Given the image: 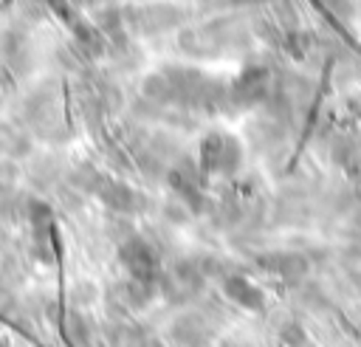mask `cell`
<instances>
[{
	"instance_id": "6da1fadb",
	"label": "cell",
	"mask_w": 361,
	"mask_h": 347,
	"mask_svg": "<svg viewBox=\"0 0 361 347\" xmlns=\"http://www.w3.org/2000/svg\"><path fill=\"white\" fill-rule=\"evenodd\" d=\"M200 161H203V166L209 172H228L234 166V161H237V147L226 135H209L203 141Z\"/></svg>"
},
{
	"instance_id": "7a4b0ae2",
	"label": "cell",
	"mask_w": 361,
	"mask_h": 347,
	"mask_svg": "<svg viewBox=\"0 0 361 347\" xmlns=\"http://www.w3.org/2000/svg\"><path fill=\"white\" fill-rule=\"evenodd\" d=\"M121 257L127 262V268L138 276V279H149L158 271V257L152 251V245H147L144 240H130L121 248Z\"/></svg>"
}]
</instances>
